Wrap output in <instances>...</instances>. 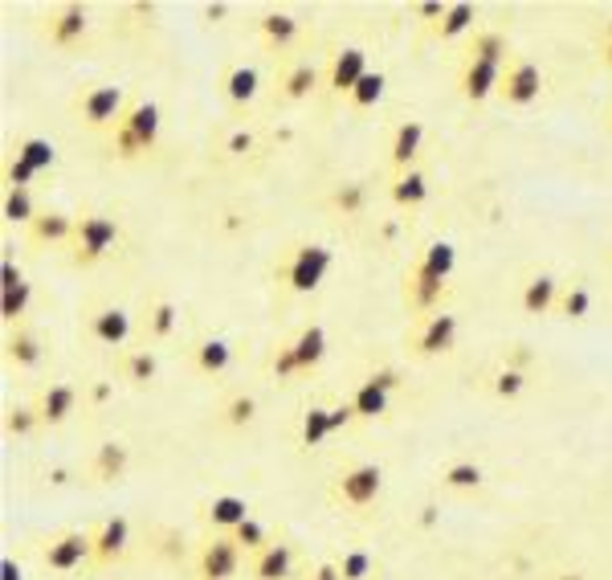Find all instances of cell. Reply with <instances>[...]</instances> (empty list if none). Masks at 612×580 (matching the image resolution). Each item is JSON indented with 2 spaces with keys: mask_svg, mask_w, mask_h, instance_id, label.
<instances>
[{
  "mask_svg": "<svg viewBox=\"0 0 612 580\" xmlns=\"http://www.w3.org/2000/svg\"><path fill=\"white\" fill-rule=\"evenodd\" d=\"M445 9H450V4H438V0H425V4H417L413 13L421 17V26H433V29H438V26H441V17H445Z\"/></svg>",
  "mask_w": 612,
  "mask_h": 580,
  "instance_id": "obj_51",
  "label": "cell"
},
{
  "mask_svg": "<svg viewBox=\"0 0 612 580\" xmlns=\"http://www.w3.org/2000/svg\"><path fill=\"white\" fill-rule=\"evenodd\" d=\"M458 343V316L453 311H438V316L421 319V328L413 331V352L417 356H445Z\"/></svg>",
  "mask_w": 612,
  "mask_h": 580,
  "instance_id": "obj_9",
  "label": "cell"
},
{
  "mask_svg": "<svg viewBox=\"0 0 612 580\" xmlns=\"http://www.w3.org/2000/svg\"><path fill=\"white\" fill-rule=\"evenodd\" d=\"M548 580H588L584 572H555V577H548Z\"/></svg>",
  "mask_w": 612,
  "mask_h": 580,
  "instance_id": "obj_61",
  "label": "cell"
},
{
  "mask_svg": "<svg viewBox=\"0 0 612 580\" xmlns=\"http://www.w3.org/2000/svg\"><path fill=\"white\" fill-rule=\"evenodd\" d=\"M204 523L213 528V536H233V531L250 519V503L241 499V494H217V499H209L204 503Z\"/></svg>",
  "mask_w": 612,
  "mask_h": 580,
  "instance_id": "obj_21",
  "label": "cell"
},
{
  "mask_svg": "<svg viewBox=\"0 0 612 580\" xmlns=\"http://www.w3.org/2000/svg\"><path fill=\"white\" fill-rule=\"evenodd\" d=\"M560 278L555 274H535L531 282L523 287L519 294V307H523L526 316H551L555 307H560Z\"/></svg>",
  "mask_w": 612,
  "mask_h": 580,
  "instance_id": "obj_25",
  "label": "cell"
},
{
  "mask_svg": "<svg viewBox=\"0 0 612 580\" xmlns=\"http://www.w3.org/2000/svg\"><path fill=\"white\" fill-rule=\"evenodd\" d=\"M21 282H26V274H21V266H17L13 258H4V262H0V290L21 287Z\"/></svg>",
  "mask_w": 612,
  "mask_h": 580,
  "instance_id": "obj_52",
  "label": "cell"
},
{
  "mask_svg": "<svg viewBox=\"0 0 612 580\" xmlns=\"http://www.w3.org/2000/svg\"><path fill=\"white\" fill-rule=\"evenodd\" d=\"M87 33H90V13L82 4H58V9H50V17H46V38H50V46H58V50H74Z\"/></svg>",
  "mask_w": 612,
  "mask_h": 580,
  "instance_id": "obj_10",
  "label": "cell"
},
{
  "mask_svg": "<svg viewBox=\"0 0 612 580\" xmlns=\"http://www.w3.org/2000/svg\"><path fill=\"white\" fill-rule=\"evenodd\" d=\"M90 560H94V531L66 528L41 543V564H46V572H78V568H87Z\"/></svg>",
  "mask_w": 612,
  "mask_h": 580,
  "instance_id": "obj_5",
  "label": "cell"
},
{
  "mask_svg": "<svg viewBox=\"0 0 612 580\" xmlns=\"http://www.w3.org/2000/svg\"><path fill=\"white\" fill-rule=\"evenodd\" d=\"M327 270H331V250L319 246V241H302V246H290V253L278 266V282L290 290V294H314L323 287Z\"/></svg>",
  "mask_w": 612,
  "mask_h": 580,
  "instance_id": "obj_3",
  "label": "cell"
},
{
  "mask_svg": "<svg viewBox=\"0 0 612 580\" xmlns=\"http://www.w3.org/2000/svg\"><path fill=\"white\" fill-rule=\"evenodd\" d=\"M241 560H245V552H241V543L233 540V536H209L197 556V577L233 580L241 572Z\"/></svg>",
  "mask_w": 612,
  "mask_h": 580,
  "instance_id": "obj_8",
  "label": "cell"
},
{
  "mask_svg": "<svg viewBox=\"0 0 612 580\" xmlns=\"http://www.w3.org/2000/svg\"><path fill=\"white\" fill-rule=\"evenodd\" d=\"M253 417H258V397H253V392H233V397L221 404V421H225L229 429L253 426Z\"/></svg>",
  "mask_w": 612,
  "mask_h": 580,
  "instance_id": "obj_42",
  "label": "cell"
},
{
  "mask_svg": "<svg viewBox=\"0 0 612 580\" xmlns=\"http://www.w3.org/2000/svg\"><path fill=\"white\" fill-rule=\"evenodd\" d=\"M258 33H262L265 50H290V46L299 41L302 26L294 13H265L262 21H258Z\"/></svg>",
  "mask_w": 612,
  "mask_h": 580,
  "instance_id": "obj_28",
  "label": "cell"
},
{
  "mask_svg": "<svg viewBox=\"0 0 612 580\" xmlns=\"http://www.w3.org/2000/svg\"><path fill=\"white\" fill-rule=\"evenodd\" d=\"M0 213L9 226H33V217L41 213L38 204H33V192L29 189H4V201H0Z\"/></svg>",
  "mask_w": 612,
  "mask_h": 580,
  "instance_id": "obj_38",
  "label": "cell"
},
{
  "mask_svg": "<svg viewBox=\"0 0 612 580\" xmlns=\"http://www.w3.org/2000/svg\"><path fill=\"white\" fill-rule=\"evenodd\" d=\"M526 364H531V352H526V343H511V356H506V368H519V372H526Z\"/></svg>",
  "mask_w": 612,
  "mask_h": 580,
  "instance_id": "obj_56",
  "label": "cell"
},
{
  "mask_svg": "<svg viewBox=\"0 0 612 580\" xmlns=\"http://www.w3.org/2000/svg\"><path fill=\"white\" fill-rule=\"evenodd\" d=\"M351 409L360 421H375V417L388 413V392L375 380H360V389L351 392Z\"/></svg>",
  "mask_w": 612,
  "mask_h": 580,
  "instance_id": "obj_36",
  "label": "cell"
},
{
  "mask_svg": "<svg viewBox=\"0 0 612 580\" xmlns=\"http://www.w3.org/2000/svg\"><path fill=\"white\" fill-rule=\"evenodd\" d=\"M38 177H41L38 168H29L21 156L9 152V160H4V189H29Z\"/></svg>",
  "mask_w": 612,
  "mask_h": 580,
  "instance_id": "obj_49",
  "label": "cell"
},
{
  "mask_svg": "<svg viewBox=\"0 0 612 580\" xmlns=\"http://www.w3.org/2000/svg\"><path fill=\"white\" fill-rule=\"evenodd\" d=\"M41 356H46V348H41V336L29 323H17V328H4V360L13 368H21V372H33V368L41 364Z\"/></svg>",
  "mask_w": 612,
  "mask_h": 580,
  "instance_id": "obj_18",
  "label": "cell"
},
{
  "mask_svg": "<svg viewBox=\"0 0 612 580\" xmlns=\"http://www.w3.org/2000/svg\"><path fill=\"white\" fill-rule=\"evenodd\" d=\"M319 82H323V78H319V66L302 58V62L287 66L282 78H278V102H307L314 90H319Z\"/></svg>",
  "mask_w": 612,
  "mask_h": 580,
  "instance_id": "obj_24",
  "label": "cell"
},
{
  "mask_svg": "<svg viewBox=\"0 0 612 580\" xmlns=\"http://www.w3.org/2000/svg\"><path fill=\"white\" fill-rule=\"evenodd\" d=\"M29 303H33V287H29V282L0 290V319H4V328H17V323H26Z\"/></svg>",
  "mask_w": 612,
  "mask_h": 580,
  "instance_id": "obj_39",
  "label": "cell"
},
{
  "mask_svg": "<svg viewBox=\"0 0 612 580\" xmlns=\"http://www.w3.org/2000/svg\"><path fill=\"white\" fill-rule=\"evenodd\" d=\"M421 262H425L438 278H445V282H450L453 266H458V250H453V241H433V246L421 253Z\"/></svg>",
  "mask_w": 612,
  "mask_h": 580,
  "instance_id": "obj_45",
  "label": "cell"
},
{
  "mask_svg": "<svg viewBox=\"0 0 612 580\" xmlns=\"http://www.w3.org/2000/svg\"><path fill=\"white\" fill-rule=\"evenodd\" d=\"M421 143H425V123L421 119H404V123L392 131V143H388V164L397 177L413 172L417 156H421Z\"/></svg>",
  "mask_w": 612,
  "mask_h": 580,
  "instance_id": "obj_12",
  "label": "cell"
},
{
  "mask_svg": "<svg viewBox=\"0 0 612 580\" xmlns=\"http://www.w3.org/2000/svg\"><path fill=\"white\" fill-rule=\"evenodd\" d=\"M502 70L506 66H486V62H462V74H458V90H462L465 102H486L490 94H499L502 87Z\"/></svg>",
  "mask_w": 612,
  "mask_h": 580,
  "instance_id": "obj_19",
  "label": "cell"
},
{
  "mask_svg": "<svg viewBox=\"0 0 612 580\" xmlns=\"http://www.w3.org/2000/svg\"><path fill=\"white\" fill-rule=\"evenodd\" d=\"M41 429L38 404H9L4 409V438H33Z\"/></svg>",
  "mask_w": 612,
  "mask_h": 580,
  "instance_id": "obj_40",
  "label": "cell"
},
{
  "mask_svg": "<svg viewBox=\"0 0 612 580\" xmlns=\"http://www.w3.org/2000/svg\"><path fill=\"white\" fill-rule=\"evenodd\" d=\"M175 323H180V311H175V303L172 299H151L148 303V336L155 343H163V340H172V331H175Z\"/></svg>",
  "mask_w": 612,
  "mask_h": 580,
  "instance_id": "obj_37",
  "label": "cell"
},
{
  "mask_svg": "<svg viewBox=\"0 0 612 580\" xmlns=\"http://www.w3.org/2000/svg\"><path fill=\"white\" fill-rule=\"evenodd\" d=\"M74 226H78L74 213H66V209H41V213L33 217V226L26 229L29 246H70Z\"/></svg>",
  "mask_w": 612,
  "mask_h": 580,
  "instance_id": "obj_16",
  "label": "cell"
},
{
  "mask_svg": "<svg viewBox=\"0 0 612 580\" xmlns=\"http://www.w3.org/2000/svg\"><path fill=\"white\" fill-rule=\"evenodd\" d=\"M119 123L131 131V136L139 139V148H143V156L155 152V143H160V102H151V99H136L131 107L123 111V119Z\"/></svg>",
  "mask_w": 612,
  "mask_h": 580,
  "instance_id": "obj_15",
  "label": "cell"
},
{
  "mask_svg": "<svg viewBox=\"0 0 612 580\" xmlns=\"http://www.w3.org/2000/svg\"><path fill=\"white\" fill-rule=\"evenodd\" d=\"M311 580H343V572H339V560H323V564L311 572Z\"/></svg>",
  "mask_w": 612,
  "mask_h": 580,
  "instance_id": "obj_58",
  "label": "cell"
},
{
  "mask_svg": "<svg viewBox=\"0 0 612 580\" xmlns=\"http://www.w3.org/2000/svg\"><path fill=\"white\" fill-rule=\"evenodd\" d=\"M270 372H274L278 380H294V377H302L299 356H294V343H282V348H278L274 360H270Z\"/></svg>",
  "mask_w": 612,
  "mask_h": 580,
  "instance_id": "obj_50",
  "label": "cell"
},
{
  "mask_svg": "<svg viewBox=\"0 0 612 580\" xmlns=\"http://www.w3.org/2000/svg\"><path fill=\"white\" fill-rule=\"evenodd\" d=\"M0 580H26V568L17 564L13 556H4V560H0Z\"/></svg>",
  "mask_w": 612,
  "mask_h": 580,
  "instance_id": "obj_57",
  "label": "cell"
},
{
  "mask_svg": "<svg viewBox=\"0 0 612 580\" xmlns=\"http://www.w3.org/2000/svg\"><path fill=\"white\" fill-rule=\"evenodd\" d=\"M465 62H486V66H511V41L502 29H474L465 41Z\"/></svg>",
  "mask_w": 612,
  "mask_h": 580,
  "instance_id": "obj_23",
  "label": "cell"
},
{
  "mask_svg": "<svg viewBox=\"0 0 612 580\" xmlns=\"http://www.w3.org/2000/svg\"><path fill=\"white\" fill-rule=\"evenodd\" d=\"M114 368H119V377H123L127 384H136V389H148L151 380L160 377V360H155L151 348H131V352H119Z\"/></svg>",
  "mask_w": 612,
  "mask_h": 580,
  "instance_id": "obj_26",
  "label": "cell"
},
{
  "mask_svg": "<svg viewBox=\"0 0 612 580\" xmlns=\"http://www.w3.org/2000/svg\"><path fill=\"white\" fill-rule=\"evenodd\" d=\"M127 107H131V102H127V90L107 87V82L78 90L74 94V119L82 127H90V131H107V127H114L119 119H123Z\"/></svg>",
  "mask_w": 612,
  "mask_h": 580,
  "instance_id": "obj_4",
  "label": "cell"
},
{
  "mask_svg": "<svg viewBox=\"0 0 612 580\" xmlns=\"http://www.w3.org/2000/svg\"><path fill=\"white\" fill-rule=\"evenodd\" d=\"M221 90H225V99L233 102V107H250V102L258 99V90H262V74L245 62L229 66L225 74H221Z\"/></svg>",
  "mask_w": 612,
  "mask_h": 580,
  "instance_id": "obj_27",
  "label": "cell"
},
{
  "mask_svg": "<svg viewBox=\"0 0 612 580\" xmlns=\"http://www.w3.org/2000/svg\"><path fill=\"white\" fill-rule=\"evenodd\" d=\"M87 336L102 348H119V343L131 340V316L123 307H99L87 319Z\"/></svg>",
  "mask_w": 612,
  "mask_h": 580,
  "instance_id": "obj_17",
  "label": "cell"
},
{
  "mask_svg": "<svg viewBox=\"0 0 612 580\" xmlns=\"http://www.w3.org/2000/svg\"><path fill=\"white\" fill-rule=\"evenodd\" d=\"M388 197H392L397 209H421V204L429 201V177L421 168H413V172H404V177L392 180Z\"/></svg>",
  "mask_w": 612,
  "mask_h": 580,
  "instance_id": "obj_32",
  "label": "cell"
},
{
  "mask_svg": "<svg viewBox=\"0 0 612 580\" xmlns=\"http://www.w3.org/2000/svg\"><path fill=\"white\" fill-rule=\"evenodd\" d=\"M233 540L241 543V552H245V556H258L262 548H270V543H274V540H270V531H265L253 516L245 519L238 531H233Z\"/></svg>",
  "mask_w": 612,
  "mask_h": 580,
  "instance_id": "obj_46",
  "label": "cell"
},
{
  "mask_svg": "<svg viewBox=\"0 0 612 580\" xmlns=\"http://www.w3.org/2000/svg\"><path fill=\"white\" fill-rule=\"evenodd\" d=\"M384 87H388L384 70H368V74L360 78V87H355V90L348 94V102L355 107V111H372L375 102L384 99Z\"/></svg>",
  "mask_w": 612,
  "mask_h": 580,
  "instance_id": "obj_43",
  "label": "cell"
},
{
  "mask_svg": "<svg viewBox=\"0 0 612 580\" xmlns=\"http://www.w3.org/2000/svg\"><path fill=\"white\" fill-rule=\"evenodd\" d=\"M563 319H588L592 316V290L584 282H572V287L560 294V307H555Z\"/></svg>",
  "mask_w": 612,
  "mask_h": 580,
  "instance_id": "obj_44",
  "label": "cell"
},
{
  "mask_svg": "<svg viewBox=\"0 0 612 580\" xmlns=\"http://www.w3.org/2000/svg\"><path fill=\"white\" fill-rule=\"evenodd\" d=\"M375 560L363 548H351V552L339 556V572H343V580H368L372 577Z\"/></svg>",
  "mask_w": 612,
  "mask_h": 580,
  "instance_id": "obj_48",
  "label": "cell"
},
{
  "mask_svg": "<svg viewBox=\"0 0 612 580\" xmlns=\"http://www.w3.org/2000/svg\"><path fill=\"white\" fill-rule=\"evenodd\" d=\"M441 487L458 494H474L486 487V470L478 467L474 458H458V462H450V467L441 470Z\"/></svg>",
  "mask_w": 612,
  "mask_h": 580,
  "instance_id": "obj_30",
  "label": "cell"
},
{
  "mask_svg": "<svg viewBox=\"0 0 612 580\" xmlns=\"http://www.w3.org/2000/svg\"><path fill=\"white\" fill-rule=\"evenodd\" d=\"M127 470H131V446L123 438H111L102 442L94 454H90V479L99 487H111V482H123Z\"/></svg>",
  "mask_w": 612,
  "mask_h": 580,
  "instance_id": "obj_13",
  "label": "cell"
},
{
  "mask_svg": "<svg viewBox=\"0 0 612 580\" xmlns=\"http://www.w3.org/2000/svg\"><path fill=\"white\" fill-rule=\"evenodd\" d=\"M363 74H368V50L348 46V50L335 53V62H331V70H327V87H331L335 99H348L351 90L360 87Z\"/></svg>",
  "mask_w": 612,
  "mask_h": 580,
  "instance_id": "obj_14",
  "label": "cell"
},
{
  "mask_svg": "<svg viewBox=\"0 0 612 580\" xmlns=\"http://www.w3.org/2000/svg\"><path fill=\"white\" fill-rule=\"evenodd\" d=\"M331 433H335V429H331V409H323V404H311V409L302 413V446H307V450H314V446H323Z\"/></svg>",
  "mask_w": 612,
  "mask_h": 580,
  "instance_id": "obj_41",
  "label": "cell"
},
{
  "mask_svg": "<svg viewBox=\"0 0 612 580\" xmlns=\"http://www.w3.org/2000/svg\"><path fill=\"white\" fill-rule=\"evenodd\" d=\"M294 572V543L274 540L258 556H250V577L253 580H287Z\"/></svg>",
  "mask_w": 612,
  "mask_h": 580,
  "instance_id": "obj_22",
  "label": "cell"
},
{
  "mask_svg": "<svg viewBox=\"0 0 612 580\" xmlns=\"http://www.w3.org/2000/svg\"><path fill=\"white\" fill-rule=\"evenodd\" d=\"M380 491H384V470L375 462H351L331 479V503L351 511V516H363L380 503Z\"/></svg>",
  "mask_w": 612,
  "mask_h": 580,
  "instance_id": "obj_2",
  "label": "cell"
},
{
  "mask_svg": "<svg viewBox=\"0 0 612 580\" xmlns=\"http://www.w3.org/2000/svg\"><path fill=\"white\" fill-rule=\"evenodd\" d=\"M609 131H612V111H609Z\"/></svg>",
  "mask_w": 612,
  "mask_h": 580,
  "instance_id": "obj_63",
  "label": "cell"
},
{
  "mask_svg": "<svg viewBox=\"0 0 612 580\" xmlns=\"http://www.w3.org/2000/svg\"><path fill=\"white\" fill-rule=\"evenodd\" d=\"M225 13H229L225 4H204V17H209V21H221Z\"/></svg>",
  "mask_w": 612,
  "mask_h": 580,
  "instance_id": "obj_59",
  "label": "cell"
},
{
  "mask_svg": "<svg viewBox=\"0 0 612 580\" xmlns=\"http://www.w3.org/2000/svg\"><path fill=\"white\" fill-rule=\"evenodd\" d=\"M539 94H543V70H539L531 58H511V66L502 70V87H499L502 107L523 111V107L539 102Z\"/></svg>",
  "mask_w": 612,
  "mask_h": 580,
  "instance_id": "obj_7",
  "label": "cell"
},
{
  "mask_svg": "<svg viewBox=\"0 0 612 580\" xmlns=\"http://www.w3.org/2000/svg\"><path fill=\"white\" fill-rule=\"evenodd\" d=\"M192 364H197L200 377H221V372L233 364V348H229V340H221V336H209V340H200L197 348H192Z\"/></svg>",
  "mask_w": 612,
  "mask_h": 580,
  "instance_id": "obj_29",
  "label": "cell"
},
{
  "mask_svg": "<svg viewBox=\"0 0 612 580\" xmlns=\"http://www.w3.org/2000/svg\"><path fill=\"white\" fill-rule=\"evenodd\" d=\"M327 204L343 217H360L368 209V184L363 180H339L335 189H331V197H327Z\"/></svg>",
  "mask_w": 612,
  "mask_h": 580,
  "instance_id": "obj_35",
  "label": "cell"
},
{
  "mask_svg": "<svg viewBox=\"0 0 612 580\" xmlns=\"http://www.w3.org/2000/svg\"><path fill=\"white\" fill-rule=\"evenodd\" d=\"M119 246V221L99 209H87V213H78V226H74V238H70V266L78 270H90V266L107 262Z\"/></svg>",
  "mask_w": 612,
  "mask_h": 580,
  "instance_id": "obj_1",
  "label": "cell"
},
{
  "mask_svg": "<svg viewBox=\"0 0 612 580\" xmlns=\"http://www.w3.org/2000/svg\"><path fill=\"white\" fill-rule=\"evenodd\" d=\"M38 413H41V426H66L70 417H74L78 409V389L74 384H66V380H58V384H46V389L38 392Z\"/></svg>",
  "mask_w": 612,
  "mask_h": 580,
  "instance_id": "obj_20",
  "label": "cell"
},
{
  "mask_svg": "<svg viewBox=\"0 0 612 580\" xmlns=\"http://www.w3.org/2000/svg\"><path fill=\"white\" fill-rule=\"evenodd\" d=\"M368 380H375V384H380L384 392H392V389L400 384V372H397V368H375V372H372Z\"/></svg>",
  "mask_w": 612,
  "mask_h": 580,
  "instance_id": "obj_55",
  "label": "cell"
},
{
  "mask_svg": "<svg viewBox=\"0 0 612 580\" xmlns=\"http://www.w3.org/2000/svg\"><path fill=\"white\" fill-rule=\"evenodd\" d=\"M127 548H131V519L127 516L102 519L99 528H94V560H90V564L94 568L119 564L127 556Z\"/></svg>",
  "mask_w": 612,
  "mask_h": 580,
  "instance_id": "obj_11",
  "label": "cell"
},
{
  "mask_svg": "<svg viewBox=\"0 0 612 580\" xmlns=\"http://www.w3.org/2000/svg\"><path fill=\"white\" fill-rule=\"evenodd\" d=\"M225 152L229 156H250L253 152V136L250 131H233V136L225 139Z\"/></svg>",
  "mask_w": 612,
  "mask_h": 580,
  "instance_id": "obj_53",
  "label": "cell"
},
{
  "mask_svg": "<svg viewBox=\"0 0 612 580\" xmlns=\"http://www.w3.org/2000/svg\"><path fill=\"white\" fill-rule=\"evenodd\" d=\"M404 307L413 311V316H438L441 311V299H445V278H438L429 270L421 258H417L409 270H404Z\"/></svg>",
  "mask_w": 612,
  "mask_h": 580,
  "instance_id": "obj_6",
  "label": "cell"
},
{
  "mask_svg": "<svg viewBox=\"0 0 612 580\" xmlns=\"http://www.w3.org/2000/svg\"><path fill=\"white\" fill-rule=\"evenodd\" d=\"M290 343H294V356H299L302 377L323 364V356H327V331L319 328V323H307V328H302Z\"/></svg>",
  "mask_w": 612,
  "mask_h": 580,
  "instance_id": "obj_31",
  "label": "cell"
},
{
  "mask_svg": "<svg viewBox=\"0 0 612 580\" xmlns=\"http://www.w3.org/2000/svg\"><path fill=\"white\" fill-rule=\"evenodd\" d=\"M600 62H604V66L612 70V41H604V46H600Z\"/></svg>",
  "mask_w": 612,
  "mask_h": 580,
  "instance_id": "obj_60",
  "label": "cell"
},
{
  "mask_svg": "<svg viewBox=\"0 0 612 580\" xmlns=\"http://www.w3.org/2000/svg\"><path fill=\"white\" fill-rule=\"evenodd\" d=\"M604 41H612V21H609V29H604V38H600V46H604Z\"/></svg>",
  "mask_w": 612,
  "mask_h": 580,
  "instance_id": "obj_62",
  "label": "cell"
},
{
  "mask_svg": "<svg viewBox=\"0 0 612 580\" xmlns=\"http://www.w3.org/2000/svg\"><path fill=\"white\" fill-rule=\"evenodd\" d=\"M13 156H21L29 168H38V172H50L58 164V148H53L46 136H17L13 143Z\"/></svg>",
  "mask_w": 612,
  "mask_h": 580,
  "instance_id": "obj_34",
  "label": "cell"
},
{
  "mask_svg": "<svg viewBox=\"0 0 612 580\" xmlns=\"http://www.w3.org/2000/svg\"><path fill=\"white\" fill-rule=\"evenodd\" d=\"M526 384H531V377H526V372H519V368H499V372H494V397H502V401L523 397Z\"/></svg>",
  "mask_w": 612,
  "mask_h": 580,
  "instance_id": "obj_47",
  "label": "cell"
},
{
  "mask_svg": "<svg viewBox=\"0 0 612 580\" xmlns=\"http://www.w3.org/2000/svg\"><path fill=\"white\" fill-rule=\"evenodd\" d=\"M474 21H478L474 4H450L445 17H441V26L433 29V38H438L441 46H450V41L458 38H470V33H474Z\"/></svg>",
  "mask_w": 612,
  "mask_h": 580,
  "instance_id": "obj_33",
  "label": "cell"
},
{
  "mask_svg": "<svg viewBox=\"0 0 612 580\" xmlns=\"http://www.w3.org/2000/svg\"><path fill=\"white\" fill-rule=\"evenodd\" d=\"M355 421V409H351V401H339L335 409H331V429H343Z\"/></svg>",
  "mask_w": 612,
  "mask_h": 580,
  "instance_id": "obj_54",
  "label": "cell"
}]
</instances>
